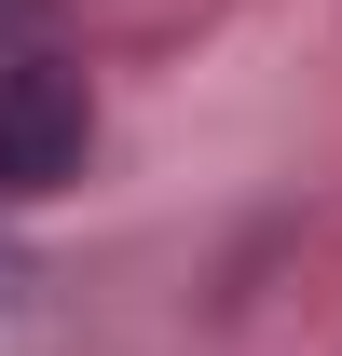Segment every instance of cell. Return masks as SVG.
<instances>
[{"mask_svg":"<svg viewBox=\"0 0 342 356\" xmlns=\"http://www.w3.org/2000/svg\"><path fill=\"white\" fill-rule=\"evenodd\" d=\"M96 151V96L69 55H14L0 69V192H55V178H83Z\"/></svg>","mask_w":342,"mask_h":356,"instance_id":"6da1fadb","label":"cell"}]
</instances>
